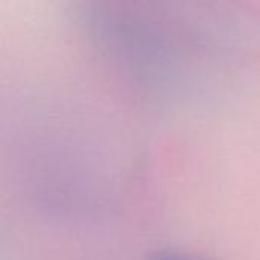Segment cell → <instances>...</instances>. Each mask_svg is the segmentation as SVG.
<instances>
[{
	"instance_id": "obj_1",
	"label": "cell",
	"mask_w": 260,
	"mask_h": 260,
	"mask_svg": "<svg viewBox=\"0 0 260 260\" xmlns=\"http://www.w3.org/2000/svg\"><path fill=\"white\" fill-rule=\"evenodd\" d=\"M157 260H189V259H183V257H175V256H166V257H160Z\"/></svg>"
}]
</instances>
